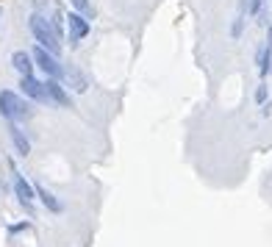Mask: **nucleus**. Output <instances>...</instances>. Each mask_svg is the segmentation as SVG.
<instances>
[{
	"label": "nucleus",
	"instance_id": "obj_1",
	"mask_svg": "<svg viewBox=\"0 0 272 247\" xmlns=\"http://www.w3.org/2000/svg\"><path fill=\"white\" fill-rule=\"evenodd\" d=\"M31 31H34L37 42L42 45L48 53L56 56L61 50V34L53 28V23H50V20L42 17V14H34V17H31Z\"/></svg>",
	"mask_w": 272,
	"mask_h": 247
},
{
	"label": "nucleus",
	"instance_id": "obj_2",
	"mask_svg": "<svg viewBox=\"0 0 272 247\" xmlns=\"http://www.w3.org/2000/svg\"><path fill=\"white\" fill-rule=\"evenodd\" d=\"M0 111H3V117H9V120H28L31 117V109L28 103L23 100V97H17L14 92H0Z\"/></svg>",
	"mask_w": 272,
	"mask_h": 247
},
{
	"label": "nucleus",
	"instance_id": "obj_3",
	"mask_svg": "<svg viewBox=\"0 0 272 247\" xmlns=\"http://www.w3.org/2000/svg\"><path fill=\"white\" fill-rule=\"evenodd\" d=\"M34 59H37V64L42 67V70H45L48 75H53V78H59V75H61L59 61H56V59H53V53H48L45 48H37V50H34Z\"/></svg>",
	"mask_w": 272,
	"mask_h": 247
},
{
	"label": "nucleus",
	"instance_id": "obj_4",
	"mask_svg": "<svg viewBox=\"0 0 272 247\" xmlns=\"http://www.w3.org/2000/svg\"><path fill=\"white\" fill-rule=\"evenodd\" d=\"M67 20H70V42L78 45L81 39L89 34V20H84L81 14H70Z\"/></svg>",
	"mask_w": 272,
	"mask_h": 247
},
{
	"label": "nucleus",
	"instance_id": "obj_5",
	"mask_svg": "<svg viewBox=\"0 0 272 247\" xmlns=\"http://www.w3.org/2000/svg\"><path fill=\"white\" fill-rule=\"evenodd\" d=\"M23 92L31 97H37V100H50L48 97V89H45V84H39V81H34L31 75H23Z\"/></svg>",
	"mask_w": 272,
	"mask_h": 247
},
{
	"label": "nucleus",
	"instance_id": "obj_6",
	"mask_svg": "<svg viewBox=\"0 0 272 247\" xmlns=\"http://www.w3.org/2000/svg\"><path fill=\"white\" fill-rule=\"evenodd\" d=\"M14 192H17V197H20V203L25 205V208H31V200H34V189L25 183V178L23 175H17L14 172Z\"/></svg>",
	"mask_w": 272,
	"mask_h": 247
},
{
	"label": "nucleus",
	"instance_id": "obj_7",
	"mask_svg": "<svg viewBox=\"0 0 272 247\" xmlns=\"http://www.w3.org/2000/svg\"><path fill=\"white\" fill-rule=\"evenodd\" d=\"M61 75H64L67 84L73 86L75 92H86V78L78 73V70H75V67H64V70H61Z\"/></svg>",
	"mask_w": 272,
	"mask_h": 247
},
{
	"label": "nucleus",
	"instance_id": "obj_8",
	"mask_svg": "<svg viewBox=\"0 0 272 247\" xmlns=\"http://www.w3.org/2000/svg\"><path fill=\"white\" fill-rule=\"evenodd\" d=\"M45 89H48V97H53L56 103H61V106H70V97H67V92L61 89L56 81H48V84H45Z\"/></svg>",
	"mask_w": 272,
	"mask_h": 247
},
{
	"label": "nucleus",
	"instance_id": "obj_9",
	"mask_svg": "<svg viewBox=\"0 0 272 247\" xmlns=\"http://www.w3.org/2000/svg\"><path fill=\"white\" fill-rule=\"evenodd\" d=\"M12 64L17 67L23 75H31V67H34V64H31V56L28 53H14L12 56Z\"/></svg>",
	"mask_w": 272,
	"mask_h": 247
},
{
	"label": "nucleus",
	"instance_id": "obj_10",
	"mask_svg": "<svg viewBox=\"0 0 272 247\" xmlns=\"http://www.w3.org/2000/svg\"><path fill=\"white\" fill-rule=\"evenodd\" d=\"M12 139H14V145H17V150L23 153V156H28V150H31V145H28V139L23 136V131H20L17 125L12 122Z\"/></svg>",
	"mask_w": 272,
	"mask_h": 247
},
{
	"label": "nucleus",
	"instance_id": "obj_11",
	"mask_svg": "<svg viewBox=\"0 0 272 247\" xmlns=\"http://www.w3.org/2000/svg\"><path fill=\"white\" fill-rule=\"evenodd\" d=\"M37 194H39V197H42V203L48 205L50 211H61V203H59V200H56V197H53V194H50V192H48V189H45V186H37Z\"/></svg>",
	"mask_w": 272,
	"mask_h": 247
},
{
	"label": "nucleus",
	"instance_id": "obj_12",
	"mask_svg": "<svg viewBox=\"0 0 272 247\" xmlns=\"http://www.w3.org/2000/svg\"><path fill=\"white\" fill-rule=\"evenodd\" d=\"M70 3H73V6L78 9L81 14H84V17H92V6H89V0H70Z\"/></svg>",
	"mask_w": 272,
	"mask_h": 247
},
{
	"label": "nucleus",
	"instance_id": "obj_13",
	"mask_svg": "<svg viewBox=\"0 0 272 247\" xmlns=\"http://www.w3.org/2000/svg\"><path fill=\"white\" fill-rule=\"evenodd\" d=\"M247 9H250V12H255V14H258L261 9H264V0H250V6H247Z\"/></svg>",
	"mask_w": 272,
	"mask_h": 247
},
{
	"label": "nucleus",
	"instance_id": "obj_14",
	"mask_svg": "<svg viewBox=\"0 0 272 247\" xmlns=\"http://www.w3.org/2000/svg\"><path fill=\"white\" fill-rule=\"evenodd\" d=\"M255 100H258V103L266 100V89H264V86H258V92H255Z\"/></svg>",
	"mask_w": 272,
	"mask_h": 247
},
{
	"label": "nucleus",
	"instance_id": "obj_15",
	"mask_svg": "<svg viewBox=\"0 0 272 247\" xmlns=\"http://www.w3.org/2000/svg\"><path fill=\"white\" fill-rule=\"evenodd\" d=\"M269 48H272V25H269Z\"/></svg>",
	"mask_w": 272,
	"mask_h": 247
}]
</instances>
